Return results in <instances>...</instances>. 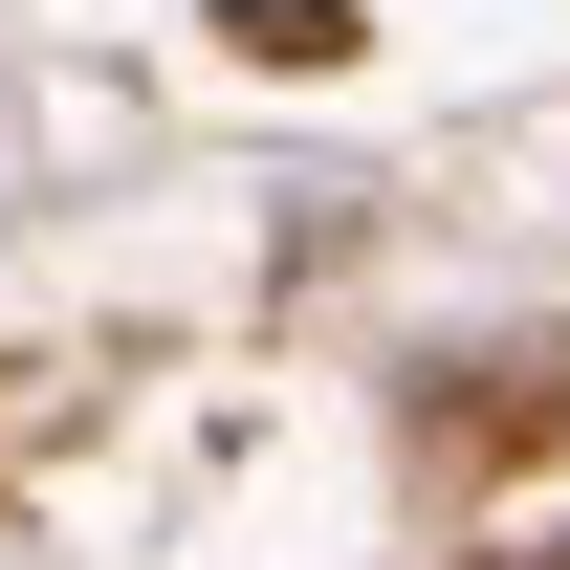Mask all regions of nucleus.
I'll use <instances>...</instances> for the list:
<instances>
[{"instance_id": "obj_2", "label": "nucleus", "mask_w": 570, "mask_h": 570, "mask_svg": "<svg viewBox=\"0 0 570 570\" xmlns=\"http://www.w3.org/2000/svg\"><path fill=\"white\" fill-rule=\"evenodd\" d=\"M504 570H570V549H504Z\"/></svg>"}, {"instance_id": "obj_1", "label": "nucleus", "mask_w": 570, "mask_h": 570, "mask_svg": "<svg viewBox=\"0 0 570 570\" xmlns=\"http://www.w3.org/2000/svg\"><path fill=\"white\" fill-rule=\"evenodd\" d=\"M219 45H242V67H352L373 22H352V0H219Z\"/></svg>"}]
</instances>
